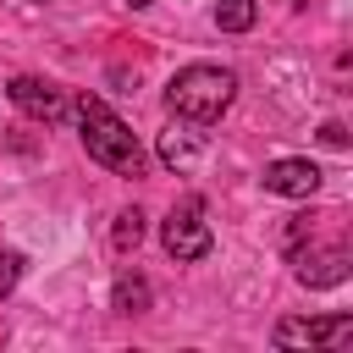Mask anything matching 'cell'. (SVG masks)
<instances>
[{"label":"cell","mask_w":353,"mask_h":353,"mask_svg":"<svg viewBox=\"0 0 353 353\" xmlns=\"http://www.w3.org/2000/svg\"><path fill=\"white\" fill-rule=\"evenodd\" d=\"M66 110L77 116V138H83L88 160H99V165L116 171V176H138V171H143V149H138V138L127 132V121H121L105 99L77 94Z\"/></svg>","instance_id":"6da1fadb"},{"label":"cell","mask_w":353,"mask_h":353,"mask_svg":"<svg viewBox=\"0 0 353 353\" xmlns=\"http://www.w3.org/2000/svg\"><path fill=\"white\" fill-rule=\"evenodd\" d=\"M237 99V77L226 72V66H182L171 83H165V105H171V116H182V121H221L226 116V105Z\"/></svg>","instance_id":"7a4b0ae2"},{"label":"cell","mask_w":353,"mask_h":353,"mask_svg":"<svg viewBox=\"0 0 353 353\" xmlns=\"http://www.w3.org/2000/svg\"><path fill=\"white\" fill-rule=\"evenodd\" d=\"M160 243H165V254H171L176 265L204 259V254L215 248V232H210V221H204V204H199V199L176 204V210L165 215V226H160Z\"/></svg>","instance_id":"3957f363"},{"label":"cell","mask_w":353,"mask_h":353,"mask_svg":"<svg viewBox=\"0 0 353 353\" xmlns=\"http://www.w3.org/2000/svg\"><path fill=\"white\" fill-rule=\"evenodd\" d=\"M347 270H353L347 243H325V248L309 243V248H292V276H298L303 287H342Z\"/></svg>","instance_id":"277c9868"},{"label":"cell","mask_w":353,"mask_h":353,"mask_svg":"<svg viewBox=\"0 0 353 353\" xmlns=\"http://www.w3.org/2000/svg\"><path fill=\"white\" fill-rule=\"evenodd\" d=\"M353 336V314H331V320H281L276 325V347H342Z\"/></svg>","instance_id":"5b68a950"},{"label":"cell","mask_w":353,"mask_h":353,"mask_svg":"<svg viewBox=\"0 0 353 353\" xmlns=\"http://www.w3.org/2000/svg\"><path fill=\"white\" fill-rule=\"evenodd\" d=\"M259 182H265V193H276V199H309V193L320 188V165L303 160V154H281V160L265 165Z\"/></svg>","instance_id":"8992f818"},{"label":"cell","mask_w":353,"mask_h":353,"mask_svg":"<svg viewBox=\"0 0 353 353\" xmlns=\"http://www.w3.org/2000/svg\"><path fill=\"white\" fill-rule=\"evenodd\" d=\"M11 105L22 110V116H33V121H61L66 116V94L55 88V83H44V77H11Z\"/></svg>","instance_id":"52a82bcc"},{"label":"cell","mask_w":353,"mask_h":353,"mask_svg":"<svg viewBox=\"0 0 353 353\" xmlns=\"http://www.w3.org/2000/svg\"><path fill=\"white\" fill-rule=\"evenodd\" d=\"M160 160H165L171 171H193V165H199V132L165 127V132H160Z\"/></svg>","instance_id":"ba28073f"},{"label":"cell","mask_w":353,"mask_h":353,"mask_svg":"<svg viewBox=\"0 0 353 353\" xmlns=\"http://www.w3.org/2000/svg\"><path fill=\"white\" fill-rule=\"evenodd\" d=\"M254 17H259L254 0H221V6H215V28H221V33H248Z\"/></svg>","instance_id":"9c48e42d"},{"label":"cell","mask_w":353,"mask_h":353,"mask_svg":"<svg viewBox=\"0 0 353 353\" xmlns=\"http://www.w3.org/2000/svg\"><path fill=\"white\" fill-rule=\"evenodd\" d=\"M110 303H116L121 314H143V309H149V281H143V276H121L116 292H110Z\"/></svg>","instance_id":"30bf717a"},{"label":"cell","mask_w":353,"mask_h":353,"mask_svg":"<svg viewBox=\"0 0 353 353\" xmlns=\"http://www.w3.org/2000/svg\"><path fill=\"white\" fill-rule=\"evenodd\" d=\"M138 237H143V210H121L116 226H110V243L127 254V248H138Z\"/></svg>","instance_id":"8fae6325"},{"label":"cell","mask_w":353,"mask_h":353,"mask_svg":"<svg viewBox=\"0 0 353 353\" xmlns=\"http://www.w3.org/2000/svg\"><path fill=\"white\" fill-rule=\"evenodd\" d=\"M17 276H22V254H0V298L17 287Z\"/></svg>","instance_id":"7c38bea8"},{"label":"cell","mask_w":353,"mask_h":353,"mask_svg":"<svg viewBox=\"0 0 353 353\" xmlns=\"http://www.w3.org/2000/svg\"><path fill=\"white\" fill-rule=\"evenodd\" d=\"M320 138H325L331 149H342V143H347V132H342V121H325V127H320Z\"/></svg>","instance_id":"4fadbf2b"},{"label":"cell","mask_w":353,"mask_h":353,"mask_svg":"<svg viewBox=\"0 0 353 353\" xmlns=\"http://www.w3.org/2000/svg\"><path fill=\"white\" fill-rule=\"evenodd\" d=\"M127 6H132V11H143V6H154V0H127Z\"/></svg>","instance_id":"5bb4252c"}]
</instances>
